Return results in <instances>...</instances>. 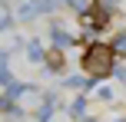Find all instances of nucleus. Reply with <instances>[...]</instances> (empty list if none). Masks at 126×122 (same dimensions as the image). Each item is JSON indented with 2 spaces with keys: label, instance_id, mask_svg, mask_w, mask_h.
I'll return each mask as SVG.
<instances>
[{
  "label": "nucleus",
  "instance_id": "obj_1",
  "mask_svg": "<svg viewBox=\"0 0 126 122\" xmlns=\"http://www.w3.org/2000/svg\"><path fill=\"white\" fill-rule=\"evenodd\" d=\"M113 46H106V43H93L86 53H83V73L86 76H93V79H103L110 69H113Z\"/></svg>",
  "mask_w": 126,
  "mask_h": 122
},
{
  "label": "nucleus",
  "instance_id": "obj_2",
  "mask_svg": "<svg viewBox=\"0 0 126 122\" xmlns=\"http://www.w3.org/2000/svg\"><path fill=\"white\" fill-rule=\"evenodd\" d=\"M57 3H60V0H23L20 10H17V17H20V20H33L37 13H50Z\"/></svg>",
  "mask_w": 126,
  "mask_h": 122
},
{
  "label": "nucleus",
  "instance_id": "obj_3",
  "mask_svg": "<svg viewBox=\"0 0 126 122\" xmlns=\"http://www.w3.org/2000/svg\"><path fill=\"white\" fill-rule=\"evenodd\" d=\"M50 40H53V50H66V46H73V36H70L60 23H50Z\"/></svg>",
  "mask_w": 126,
  "mask_h": 122
},
{
  "label": "nucleus",
  "instance_id": "obj_4",
  "mask_svg": "<svg viewBox=\"0 0 126 122\" xmlns=\"http://www.w3.org/2000/svg\"><path fill=\"white\" fill-rule=\"evenodd\" d=\"M53 112H57V99H43V106H40L37 119H40V122H50V119H53Z\"/></svg>",
  "mask_w": 126,
  "mask_h": 122
},
{
  "label": "nucleus",
  "instance_id": "obj_5",
  "mask_svg": "<svg viewBox=\"0 0 126 122\" xmlns=\"http://www.w3.org/2000/svg\"><path fill=\"white\" fill-rule=\"evenodd\" d=\"M27 56H30L33 63H40V59H43V46H40L37 40H30V43H27Z\"/></svg>",
  "mask_w": 126,
  "mask_h": 122
},
{
  "label": "nucleus",
  "instance_id": "obj_6",
  "mask_svg": "<svg viewBox=\"0 0 126 122\" xmlns=\"http://www.w3.org/2000/svg\"><path fill=\"white\" fill-rule=\"evenodd\" d=\"M70 112H73L76 119H83V112H86V99H83V96H76V99H73V106H70Z\"/></svg>",
  "mask_w": 126,
  "mask_h": 122
},
{
  "label": "nucleus",
  "instance_id": "obj_7",
  "mask_svg": "<svg viewBox=\"0 0 126 122\" xmlns=\"http://www.w3.org/2000/svg\"><path fill=\"white\" fill-rule=\"evenodd\" d=\"M110 46H113L116 53H126V33H116V36H113V43H110Z\"/></svg>",
  "mask_w": 126,
  "mask_h": 122
},
{
  "label": "nucleus",
  "instance_id": "obj_8",
  "mask_svg": "<svg viewBox=\"0 0 126 122\" xmlns=\"http://www.w3.org/2000/svg\"><path fill=\"white\" fill-rule=\"evenodd\" d=\"M0 26H3V30H10V26H13V13H10V7H3V17H0Z\"/></svg>",
  "mask_w": 126,
  "mask_h": 122
},
{
  "label": "nucleus",
  "instance_id": "obj_9",
  "mask_svg": "<svg viewBox=\"0 0 126 122\" xmlns=\"http://www.w3.org/2000/svg\"><path fill=\"white\" fill-rule=\"evenodd\" d=\"M60 3H70V7H76V10H90L86 0H60Z\"/></svg>",
  "mask_w": 126,
  "mask_h": 122
},
{
  "label": "nucleus",
  "instance_id": "obj_10",
  "mask_svg": "<svg viewBox=\"0 0 126 122\" xmlns=\"http://www.w3.org/2000/svg\"><path fill=\"white\" fill-rule=\"evenodd\" d=\"M96 92H100V99H103V102H110V99H113V89H110V86H100Z\"/></svg>",
  "mask_w": 126,
  "mask_h": 122
},
{
  "label": "nucleus",
  "instance_id": "obj_11",
  "mask_svg": "<svg viewBox=\"0 0 126 122\" xmlns=\"http://www.w3.org/2000/svg\"><path fill=\"white\" fill-rule=\"evenodd\" d=\"M80 122H93V119H80Z\"/></svg>",
  "mask_w": 126,
  "mask_h": 122
},
{
  "label": "nucleus",
  "instance_id": "obj_12",
  "mask_svg": "<svg viewBox=\"0 0 126 122\" xmlns=\"http://www.w3.org/2000/svg\"><path fill=\"white\" fill-rule=\"evenodd\" d=\"M120 122H123V119H120Z\"/></svg>",
  "mask_w": 126,
  "mask_h": 122
}]
</instances>
